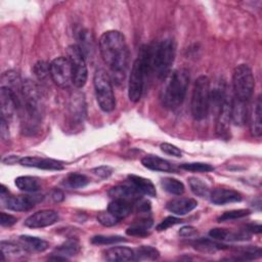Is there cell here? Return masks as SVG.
I'll return each mask as SVG.
<instances>
[{
    "label": "cell",
    "mask_w": 262,
    "mask_h": 262,
    "mask_svg": "<svg viewBox=\"0 0 262 262\" xmlns=\"http://www.w3.org/2000/svg\"><path fill=\"white\" fill-rule=\"evenodd\" d=\"M262 255V251L260 248H250L242 251L238 256L234 257V260H253L260 258Z\"/></svg>",
    "instance_id": "obj_40"
},
{
    "label": "cell",
    "mask_w": 262,
    "mask_h": 262,
    "mask_svg": "<svg viewBox=\"0 0 262 262\" xmlns=\"http://www.w3.org/2000/svg\"><path fill=\"white\" fill-rule=\"evenodd\" d=\"M161 147V150L169 156H173V157H176V158H180L182 156V151L175 145L171 144V143H167V142H164L160 145Z\"/></svg>",
    "instance_id": "obj_44"
},
{
    "label": "cell",
    "mask_w": 262,
    "mask_h": 262,
    "mask_svg": "<svg viewBox=\"0 0 262 262\" xmlns=\"http://www.w3.org/2000/svg\"><path fill=\"white\" fill-rule=\"evenodd\" d=\"M189 84V72L179 68L171 73L162 92V102L169 110L179 107L186 95Z\"/></svg>",
    "instance_id": "obj_4"
},
{
    "label": "cell",
    "mask_w": 262,
    "mask_h": 262,
    "mask_svg": "<svg viewBox=\"0 0 262 262\" xmlns=\"http://www.w3.org/2000/svg\"><path fill=\"white\" fill-rule=\"evenodd\" d=\"M1 138L3 141H7L9 139V130H8V122L1 118Z\"/></svg>",
    "instance_id": "obj_48"
},
{
    "label": "cell",
    "mask_w": 262,
    "mask_h": 262,
    "mask_svg": "<svg viewBox=\"0 0 262 262\" xmlns=\"http://www.w3.org/2000/svg\"><path fill=\"white\" fill-rule=\"evenodd\" d=\"M50 77L52 81L61 88H68L72 81V69L67 56H59L54 58L49 63Z\"/></svg>",
    "instance_id": "obj_11"
},
{
    "label": "cell",
    "mask_w": 262,
    "mask_h": 262,
    "mask_svg": "<svg viewBox=\"0 0 262 262\" xmlns=\"http://www.w3.org/2000/svg\"><path fill=\"white\" fill-rule=\"evenodd\" d=\"M93 85L97 103L101 111L110 113L116 106V98L113 90L112 80L104 70H97L93 76Z\"/></svg>",
    "instance_id": "obj_6"
},
{
    "label": "cell",
    "mask_w": 262,
    "mask_h": 262,
    "mask_svg": "<svg viewBox=\"0 0 262 262\" xmlns=\"http://www.w3.org/2000/svg\"><path fill=\"white\" fill-rule=\"evenodd\" d=\"M148 74L146 60L142 50L140 49L137 58L133 62L128 83V96L132 102H137L141 98L144 81Z\"/></svg>",
    "instance_id": "obj_8"
},
{
    "label": "cell",
    "mask_w": 262,
    "mask_h": 262,
    "mask_svg": "<svg viewBox=\"0 0 262 262\" xmlns=\"http://www.w3.org/2000/svg\"><path fill=\"white\" fill-rule=\"evenodd\" d=\"M180 168L189 172H210L214 170V167L207 163L193 162V163H184L180 165Z\"/></svg>",
    "instance_id": "obj_38"
},
{
    "label": "cell",
    "mask_w": 262,
    "mask_h": 262,
    "mask_svg": "<svg viewBox=\"0 0 262 262\" xmlns=\"http://www.w3.org/2000/svg\"><path fill=\"white\" fill-rule=\"evenodd\" d=\"M19 241L28 251L31 250L36 252H44L49 247V244L46 241L28 234L20 235Z\"/></svg>",
    "instance_id": "obj_26"
},
{
    "label": "cell",
    "mask_w": 262,
    "mask_h": 262,
    "mask_svg": "<svg viewBox=\"0 0 262 262\" xmlns=\"http://www.w3.org/2000/svg\"><path fill=\"white\" fill-rule=\"evenodd\" d=\"M63 183L70 188L77 189V188H82V187L86 186L89 183V179L83 174L71 173L64 179Z\"/></svg>",
    "instance_id": "obj_35"
},
{
    "label": "cell",
    "mask_w": 262,
    "mask_h": 262,
    "mask_svg": "<svg viewBox=\"0 0 262 262\" xmlns=\"http://www.w3.org/2000/svg\"><path fill=\"white\" fill-rule=\"evenodd\" d=\"M67 58L71 64L72 81L74 86L82 88L86 84L88 77L87 64L83 51L77 44L70 45L67 48Z\"/></svg>",
    "instance_id": "obj_9"
},
{
    "label": "cell",
    "mask_w": 262,
    "mask_h": 262,
    "mask_svg": "<svg viewBox=\"0 0 262 262\" xmlns=\"http://www.w3.org/2000/svg\"><path fill=\"white\" fill-rule=\"evenodd\" d=\"M1 204L3 207L16 211H29L32 209L37 203L43 200V195L34 194V195H9L8 190L5 188L4 185H1V192H0Z\"/></svg>",
    "instance_id": "obj_10"
},
{
    "label": "cell",
    "mask_w": 262,
    "mask_h": 262,
    "mask_svg": "<svg viewBox=\"0 0 262 262\" xmlns=\"http://www.w3.org/2000/svg\"><path fill=\"white\" fill-rule=\"evenodd\" d=\"M108 195L113 200H121L131 204L137 203L141 199V193L130 185H117L108 190Z\"/></svg>",
    "instance_id": "obj_16"
},
{
    "label": "cell",
    "mask_w": 262,
    "mask_h": 262,
    "mask_svg": "<svg viewBox=\"0 0 262 262\" xmlns=\"http://www.w3.org/2000/svg\"><path fill=\"white\" fill-rule=\"evenodd\" d=\"M25 167H34L42 170H62L64 168L63 163L53 159L39 158V157H24L18 162Z\"/></svg>",
    "instance_id": "obj_15"
},
{
    "label": "cell",
    "mask_w": 262,
    "mask_h": 262,
    "mask_svg": "<svg viewBox=\"0 0 262 262\" xmlns=\"http://www.w3.org/2000/svg\"><path fill=\"white\" fill-rule=\"evenodd\" d=\"M132 206L133 204L125 201L113 200L107 206V211L112 213L115 217H117L119 220H121L131 214Z\"/></svg>",
    "instance_id": "obj_24"
},
{
    "label": "cell",
    "mask_w": 262,
    "mask_h": 262,
    "mask_svg": "<svg viewBox=\"0 0 262 262\" xmlns=\"http://www.w3.org/2000/svg\"><path fill=\"white\" fill-rule=\"evenodd\" d=\"M187 182H188L189 188L193 194H195L200 198H209L210 196V193H211L210 187L202 179L192 176L187 179Z\"/></svg>",
    "instance_id": "obj_29"
},
{
    "label": "cell",
    "mask_w": 262,
    "mask_h": 262,
    "mask_svg": "<svg viewBox=\"0 0 262 262\" xmlns=\"http://www.w3.org/2000/svg\"><path fill=\"white\" fill-rule=\"evenodd\" d=\"M104 258L112 262L134 260V250L128 247H112L104 252Z\"/></svg>",
    "instance_id": "obj_21"
},
{
    "label": "cell",
    "mask_w": 262,
    "mask_h": 262,
    "mask_svg": "<svg viewBox=\"0 0 262 262\" xmlns=\"http://www.w3.org/2000/svg\"><path fill=\"white\" fill-rule=\"evenodd\" d=\"M161 184H162L163 188L171 194L181 195L185 190L184 184L176 178H172V177L163 178L161 181Z\"/></svg>",
    "instance_id": "obj_30"
},
{
    "label": "cell",
    "mask_w": 262,
    "mask_h": 262,
    "mask_svg": "<svg viewBox=\"0 0 262 262\" xmlns=\"http://www.w3.org/2000/svg\"><path fill=\"white\" fill-rule=\"evenodd\" d=\"M141 164L143 167L152 170V171H161V172H170L173 170L171 164L157 156L148 155L141 159Z\"/></svg>",
    "instance_id": "obj_23"
},
{
    "label": "cell",
    "mask_w": 262,
    "mask_h": 262,
    "mask_svg": "<svg viewBox=\"0 0 262 262\" xmlns=\"http://www.w3.org/2000/svg\"><path fill=\"white\" fill-rule=\"evenodd\" d=\"M71 114L72 116H74L75 119H83V117L85 116L86 112V107H85V100L83 95L79 94H74V96L72 97V103H71Z\"/></svg>",
    "instance_id": "obj_32"
},
{
    "label": "cell",
    "mask_w": 262,
    "mask_h": 262,
    "mask_svg": "<svg viewBox=\"0 0 262 262\" xmlns=\"http://www.w3.org/2000/svg\"><path fill=\"white\" fill-rule=\"evenodd\" d=\"M198 207V202L191 198H176L166 204L167 210L175 215H186Z\"/></svg>",
    "instance_id": "obj_17"
},
{
    "label": "cell",
    "mask_w": 262,
    "mask_h": 262,
    "mask_svg": "<svg viewBox=\"0 0 262 262\" xmlns=\"http://www.w3.org/2000/svg\"><path fill=\"white\" fill-rule=\"evenodd\" d=\"M159 257V251L150 246H141L134 251V260H157Z\"/></svg>",
    "instance_id": "obj_33"
},
{
    "label": "cell",
    "mask_w": 262,
    "mask_h": 262,
    "mask_svg": "<svg viewBox=\"0 0 262 262\" xmlns=\"http://www.w3.org/2000/svg\"><path fill=\"white\" fill-rule=\"evenodd\" d=\"M151 225V219L142 218L140 222L129 226L126 233L131 236H145L148 234V228Z\"/></svg>",
    "instance_id": "obj_31"
},
{
    "label": "cell",
    "mask_w": 262,
    "mask_h": 262,
    "mask_svg": "<svg viewBox=\"0 0 262 262\" xmlns=\"http://www.w3.org/2000/svg\"><path fill=\"white\" fill-rule=\"evenodd\" d=\"M51 198L54 202H61L63 200V193L59 189H54L51 193Z\"/></svg>",
    "instance_id": "obj_49"
},
{
    "label": "cell",
    "mask_w": 262,
    "mask_h": 262,
    "mask_svg": "<svg viewBox=\"0 0 262 262\" xmlns=\"http://www.w3.org/2000/svg\"><path fill=\"white\" fill-rule=\"evenodd\" d=\"M122 242H126V238L121 235H95L91 238L94 245H114Z\"/></svg>",
    "instance_id": "obj_37"
},
{
    "label": "cell",
    "mask_w": 262,
    "mask_h": 262,
    "mask_svg": "<svg viewBox=\"0 0 262 262\" xmlns=\"http://www.w3.org/2000/svg\"><path fill=\"white\" fill-rule=\"evenodd\" d=\"M211 103V88H210V80L207 76L202 75L196 78L190 101V110L192 117L198 120H204L210 110Z\"/></svg>",
    "instance_id": "obj_5"
},
{
    "label": "cell",
    "mask_w": 262,
    "mask_h": 262,
    "mask_svg": "<svg viewBox=\"0 0 262 262\" xmlns=\"http://www.w3.org/2000/svg\"><path fill=\"white\" fill-rule=\"evenodd\" d=\"M193 247L196 250H199L201 252H204V253H214V252H216L218 250H222V249H226L227 248L224 245L212 242V241L207 239V238L196 239L193 243Z\"/></svg>",
    "instance_id": "obj_34"
},
{
    "label": "cell",
    "mask_w": 262,
    "mask_h": 262,
    "mask_svg": "<svg viewBox=\"0 0 262 262\" xmlns=\"http://www.w3.org/2000/svg\"><path fill=\"white\" fill-rule=\"evenodd\" d=\"M182 221L179 219V218H176L174 216H169V217H166L165 219H163L157 226V230L158 231H162V230H166L168 229L169 227L173 226V225H176L178 223H181Z\"/></svg>",
    "instance_id": "obj_43"
},
{
    "label": "cell",
    "mask_w": 262,
    "mask_h": 262,
    "mask_svg": "<svg viewBox=\"0 0 262 262\" xmlns=\"http://www.w3.org/2000/svg\"><path fill=\"white\" fill-rule=\"evenodd\" d=\"M79 251H80L79 242L76 238H70L66 241L63 244H61L59 247H57L54 250L53 254L68 258L70 256H74L78 254Z\"/></svg>",
    "instance_id": "obj_28"
},
{
    "label": "cell",
    "mask_w": 262,
    "mask_h": 262,
    "mask_svg": "<svg viewBox=\"0 0 262 262\" xmlns=\"http://www.w3.org/2000/svg\"><path fill=\"white\" fill-rule=\"evenodd\" d=\"M19 160H20V158H18V157H15V156H8V157H6V158L3 159V163H4V164L12 165V164H14V163H16V162H19Z\"/></svg>",
    "instance_id": "obj_50"
},
{
    "label": "cell",
    "mask_w": 262,
    "mask_h": 262,
    "mask_svg": "<svg viewBox=\"0 0 262 262\" xmlns=\"http://www.w3.org/2000/svg\"><path fill=\"white\" fill-rule=\"evenodd\" d=\"M0 102H1V118L5 121H10L13 117L14 111L17 108V101L14 93L7 87L0 88Z\"/></svg>",
    "instance_id": "obj_14"
},
{
    "label": "cell",
    "mask_w": 262,
    "mask_h": 262,
    "mask_svg": "<svg viewBox=\"0 0 262 262\" xmlns=\"http://www.w3.org/2000/svg\"><path fill=\"white\" fill-rule=\"evenodd\" d=\"M251 214V211L248 209H238V210H231L224 212L222 215H220L217 220L218 222H224V221H230L235 220L239 218H244L246 216H249Z\"/></svg>",
    "instance_id": "obj_36"
},
{
    "label": "cell",
    "mask_w": 262,
    "mask_h": 262,
    "mask_svg": "<svg viewBox=\"0 0 262 262\" xmlns=\"http://www.w3.org/2000/svg\"><path fill=\"white\" fill-rule=\"evenodd\" d=\"M33 72L35 74V76L39 79V80H43L46 77L50 76V71H49V63H47L46 61L43 60H39L38 62L35 63L34 68H33Z\"/></svg>",
    "instance_id": "obj_39"
},
{
    "label": "cell",
    "mask_w": 262,
    "mask_h": 262,
    "mask_svg": "<svg viewBox=\"0 0 262 262\" xmlns=\"http://www.w3.org/2000/svg\"><path fill=\"white\" fill-rule=\"evenodd\" d=\"M128 180L130 184L133 187H135L141 194H145L151 198H155L157 195L156 187L149 179L144 178L142 176L131 174V175H128Z\"/></svg>",
    "instance_id": "obj_20"
},
{
    "label": "cell",
    "mask_w": 262,
    "mask_h": 262,
    "mask_svg": "<svg viewBox=\"0 0 262 262\" xmlns=\"http://www.w3.org/2000/svg\"><path fill=\"white\" fill-rule=\"evenodd\" d=\"M230 101L231 99H229L227 95H225L220 104L218 105L219 108L216 120V133L222 138H227L229 135L231 122Z\"/></svg>",
    "instance_id": "obj_12"
},
{
    "label": "cell",
    "mask_w": 262,
    "mask_h": 262,
    "mask_svg": "<svg viewBox=\"0 0 262 262\" xmlns=\"http://www.w3.org/2000/svg\"><path fill=\"white\" fill-rule=\"evenodd\" d=\"M99 52L102 60L108 66L113 78L120 82L124 79L128 66V47L124 35L119 31H107L99 39Z\"/></svg>",
    "instance_id": "obj_1"
},
{
    "label": "cell",
    "mask_w": 262,
    "mask_h": 262,
    "mask_svg": "<svg viewBox=\"0 0 262 262\" xmlns=\"http://www.w3.org/2000/svg\"><path fill=\"white\" fill-rule=\"evenodd\" d=\"M92 172L100 178H107L112 175L113 169L110 166H99L97 168H94Z\"/></svg>",
    "instance_id": "obj_45"
},
{
    "label": "cell",
    "mask_w": 262,
    "mask_h": 262,
    "mask_svg": "<svg viewBox=\"0 0 262 262\" xmlns=\"http://www.w3.org/2000/svg\"><path fill=\"white\" fill-rule=\"evenodd\" d=\"M97 220L98 222L103 225V226H106V227H111V226H114L116 225L120 220L115 217L112 213H110L108 211L106 212H100L98 215H97Z\"/></svg>",
    "instance_id": "obj_41"
},
{
    "label": "cell",
    "mask_w": 262,
    "mask_h": 262,
    "mask_svg": "<svg viewBox=\"0 0 262 262\" xmlns=\"http://www.w3.org/2000/svg\"><path fill=\"white\" fill-rule=\"evenodd\" d=\"M58 220V214L53 210H41L29 216L25 225L30 228H42L54 224Z\"/></svg>",
    "instance_id": "obj_13"
},
{
    "label": "cell",
    "mask_w": 262,
    "mask_h": 262,
    "mask_svg": "<svg viewBox=\"0 0 262 262\" xmlns=\"http://www.w3.org/2000/svg\"><path fill=\"white\" fill-rule=\"evenodd\" d=\"M248 114L251 133L252 135L259 137L262 134V100L260 95L257 96Z\"/></svg>",
    "instance_id": "obj_18"
},
{
    "label": "cell",
    "mask_w": 262,
    "mask_h": 262,
    "mask_svg": "<svg viewBox=\"0 0 262 262\" xmlns=\"http://www.w3.org/2000/svg\"><path fill=\"white\" fill-rule=\"evenodd\" d=\"M144 54L148 73L164 78L170 72L175 57V43L172 39L145 45L140 48Z\"/></svg>",
    "instance_id": "obj_2"
},
{
    "label": "cell",
    "mask_w": 262,
    "mask_h": 262,
    "mask_svg": "<svg viewBox=\"0 0 262 262\" xmlns=\"http://www.w3.org/2000/svg\"><path fill=\"white\" fill-rule=\"evenodd\" d=\"M17 188L26 192H36L40 189L38 178L33 176H18L14 181Z\"/></svg>",
    "instance_id": "obj_27"
},
{
    "label": "cell",
    "mask_w": 262,
    "mask_h": 262,
    "mask_svg": "<svg viewBox=\"0 0 262 262\" xmlns=\"http://www.w3.org/2000/svg\"><path fill=\"white\" fill-rule=\"evenodd\" d=\"M209 236L216 241H230L231 231L225 228H212L209 231Z\"/></svg>",
    "instance_id": "obj_42"
},
{
    "label": "cell",
    "mask_w": 262,
    "mask_h": 262,
    "mask_svg": "<svg viewBox=\"0 0 262 262\" xmlns=\"http://www.w3.org/2000/svg\"><path fill=\"white\" fill-rule=\"evenodd\" d=\"M0 246H1L3 260L5 259V256H7L8 258H12V259H19V258L25 257V255L28 253V250L24 246L21 247V246L15 245L10 242L2 241Z\"/></svg>",
    "instance_id": "obj_25"
},
{
    "label": "cell",
    "mask_w": 262,
    "mask_h": 262,
    "mask_svg": "<svg viewBox=\"0 0 262 262\" xmlns=\"http://www.w3.org/2000/svg\"><path fill=\"white\" fill-rule=\"evenodd\" d=\"M179 234L183 237H191V236H194L198 234V230L193 226L187 225V226H183L180 228Z\"/></svg>",
    "instance_id": "obj_47"
},
{
    "label": "cell",
    "mask_w": 262,
    "mask_h": 262,
    "mask_svg": "<svg viewBox=\"0 0 262 262\" xmlns=\"http://www.w3.org/2000/svg\"><path fill=\"white\" fill-rule=\"evenodd\" d=\"M17 218L10 215V214H6L4 212L0 213V223L2 226H11L14 223H16Z\"/></svg>",
    "instance_id": "obj_46"
},
{
    "label": "cell",
    "mask_w": 262,
    "mask_h": 262,
    "mask_svg": "<svg viewBox=\"0 0 262 262\" xmlns=\"http://www.w3.org/2000/svg\"><path fill=\"white\" fill-rule=\"evenodd\" d=\"M17 107L23 110V116L26 119L27 127L33 130L37 123H39L42 113L41 93L34 81L30 79L23 81Z\"/></svg>",
    "instance_id": "obj_3"
},
{
    "label": "cell",
    "mask_w": 262,
    "mask_h": 262,
    "mask_svg": "<svg viewBox=\"0 0 262 262\" xmlns=\"http://www.w3.org/2000/svg\"><path fill=\"white\" fill-rule=\"evenodd\" d=\"M210 200L215 205H225L229 203L241 202L243 196L242 194L234 189H225V188H216L210 193Z\"/></svg>",
    "instance_id": "obj_19"
},
{
    "label": "cell",
    "mask_w": 262,
    "mask_h": 262,
    "mask_svg": "<svg viewBox=\"0 0 262 262\" xmlns=\"http://www.w3.org/2000/svg\"><path fill=\"white\" fill-rule=\"evenodd\" d=\"M232 88L236 99L247 102L253 95L255 88V78L252 69L245 63L238 64L233 70Z\"/></svg>",
    "instance_id": "obj_7"
},
{
    "label": "cell",
    "mask_w": 262,
    "mask_h": 262,
    "mask_svg": "<svg viewBox=\"0 0 262 262\" xmlns=\"http://www.w3.org/2000/svg\"><path fill=\"white\" fill-rule=\"evenodd\" d=\"M230 115L231 121L238 126H242L246 123L248 118V108L247 102L242 101L233 97L230 101Z\"/></svg>",
    "instance_id": "obj_22"
}]
</instances>
